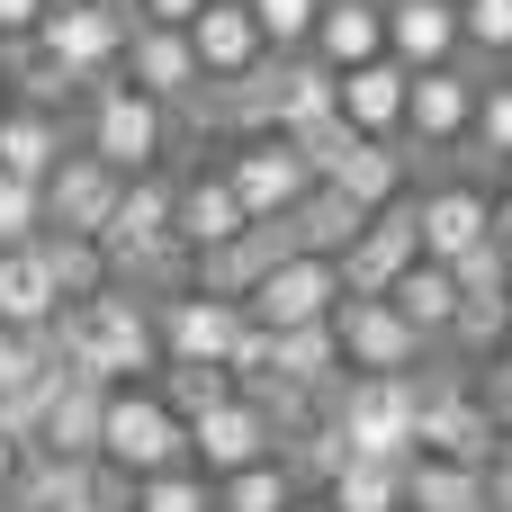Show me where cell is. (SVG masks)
<instances>
[{
    "label": "cell",
    "mask_w": 512,
    "mask_h": 512,
    "mask_svg": "<svg viewBox=\"0 0 512 512\" xmlns=\"http://www.w3.org/2000/svg\"><path fill=\"white\" fill-rule=\"evenodd\" d=\"M45 333H54L63 369H72V378H99V387H153V369H162L153 297H135V288H117V279H108L90 306H63Z\"/></svg>",
    "instance_id": "obj_1"
},
{
    "label": "cell",
    "mask_w": 512,
    "mask_h": 512,
    "mask_svg": "<svg viewBox=\"0 0 512 512\" xmlns=\"http://www.w3.org/2000/svg\"><path fill=\"white\" fill-rule=\"evenodd\" d=\"M162 144H171V108H162V99H144V90L117 81V72L81 90V153H99L117 180L162 171Z\"/></svg>",
    "instance_id": "obj_2"
},
{
    "label": "cell",
    "mask_w": 512,
    "mask_h": 512,
    "mask_svg": "<svg viewBox=\"0 0 512 512\" xmlns=\"http://www.w3.org/2000/svg\"><path fill=\"white\" fill-rule=\"evenodd\" d=\"M324 414L342 423L351 459H369V468H414V414H423V369H405V378H342Z\"/></svg>",
    "instance_id": "obj_3"
},
{
    "label": "cell",
    "mask_w": 512,
    "mask_h": 512,
    "mask_svg": "<svg viewBox=\"0 0 512 512\" xmlns=\"http://www.w3.org/2000/svg\"><path fill=\"white\" fill-rule=\"evenodd\" d=\"M99 459H108V468H126V477L189 468V423H180L153 387H108V414H99Z\"/></svg>",
    "instance_id": "obj_4"
},
{
    "label": "cell",
    "mask_w": 512,
    "mask_h": 512,
    "mask_svg": "<svg viewBox=\"0 0 512 512\" xmlns=\"http://www.w3.org/2000/svg\"><path fill=\"white\" fill-rule=\"evenodd\" d=\"M495 450H504V432H495L486 396H477L468 378H432V369H423V414H414V459H459V468H486Z\"/></svg>",
    "instance_id": "obj_5"
},
{
    "label": "cell",
    "mask_w": 512,
    "mask_h": 512,
    "mask_svg": "<svg viewBox=\"0 0 512 512\" xmlns=\"http://www.w3.org/2000/svg\"><path fill=\"white\" fill-rule=\"evenodd\" d=\"M333 342H342V369L351 378H405L432 360V342L387 306V297H342L333 306Z\"/></svg>",
    "instance_id": "obj_6"
},
{
    "label": "cell",
    "mask_w": 512,
    "mask_h": 512,
    "mask_svg": "<svg viewBox=\"0 0 512 512\" xmlns=\"http://www.w3.org/2000/svg\"><path fill=\"white\" fill-rule=\"evenodd\" d=\"M126 27L135 18H117V9H99V0H45V18H36V45L90 90V81H108L117 72V54H126Z\"/></svg>",
    "instance_id": "obj_7"
},
{
    "label": "cell",
    "mask_w": 512,
    "mask_h": 512,
    "mask_svg": "<svg viewBox=\"0 0 512 512\" xmlns=\"http://www.w3.org/2000/svg\"><path fill=\"white\" fill-rule=\"evenodd\" d=\"M225 189L243 198V216L261 225V216H288L306 189H315V171L297 162V144L288 135H243L234 153H225Z\"/></svg>",
    "instance_id": "obj_8"
},
{
    "label": "cell",
    "mask_w": 512,
    "mask_h": 512,
    "mask_svg": "<svg viewBox=\"0 0 512 512\" xmlns=\"http://www.w3.org/2000/svg\"><path fill=\"white\" fill-rule=\"evenodd\" d=\"M333 306H342V270L333 261H315V252H288L252 297H243V315L261 324V333H288V324H333Z\"/></svg>",
    "instance_id": "obj_9"
},
{
    "label": "cell",
    "mask_w": 512,
    "mask_h": 512,
    "mask_svg": "<svg viewBox=\"0 0 512 512\" xmlns=\"http://www.w3.org/2000/svg\"><path fill=\"white\" fill-rule=\"evenodd\" d=\"M243 306H225V297H198V288H171V297H153V342H162V360H234V342H243Z\"/></svg>",
    "instance_id": "obj_10"
},
{
    "label": "cell",
    "mask_w": 512,
    "mask_h": 512,
    "mask_svg": "<svg viewBox=\"0 0 512 512\" xmlns=\"http://www.w3.org/2000/svg\"><path fill=\"white\" fill-rule=\"evenodd\" d=\"M477 90H486V81H477L468 63H432V72H414V81H405V144H423V153L468 144Z\"/></svg>",
    "instance_id": "obj_11"
},
{
    "label": "cell",
    "mask_w": 512,
    "mask_h": 512,
    "mask_svg": "<svg viewBox=\"0 0 512 512\" xmlns=\"http://www.w3.org/2000/svg\"><path fill=\"white\" fill-rule=\"evenodd\" d=\"M423 261V234H414V198H396V207H378L369 225H360V243L333 261L342 270V297H387L405 270Z\"/></svg>",
    "instance_id": "obj_12"
},
{
    "label": "cell",
    "mask_w": 512,
    "mask_h": 512,
    "mask_svg": "<svg viewBox=\"0 0 512 512\" xmlns=\"http://www.w3.org/2000/svg\"><path fill=\"white\" fill-rule=\"evenodd\" d=\"M117 81H135L144 99H162V108H189L207 81H198V54H189V27H153V18H135L126 27V54H117Z\"/></svg>",
    "instance_id": "obj_13"
},
{
    "label": "cell",
    "mask_w": 512,
    "mask_h": 512,
    "mask_svg": "<svg viewBox=\"0 0 512 512\" xmlns=\"http://www.w3.org/2000/svg\"><path fill=\"white\" fill-rule=\"evenodd\" d=\"M405 63L396 54H369V63H351V72H333V108H342V126L351 135H378V144H405Z\"/></svg>",
    "instance_id": "obj_14"
},
{
    "label": "cell",
    "mask_w": 512,
    "mask_h": 512,
    "mask_svg": "<svg viewBox=\"0 0 512 512\" xmlns=\"http://www.w3.org/2000/svg\"><path fill=\"white\" fill-rule=\"evenodd\" d=\"M117 189H126V180H117L99 153H81V144H72V153L45 171V234H90V243H99V225H108Z\"/></svg>",
    "instance_id": "obj_15"
},
{
    "label": "cell",
    "mask_w": 512,
    "mask_h": 512,
    "mask_svg": "<svg viewBox=\"0 0 512 512\" xmlns=\"http://www.w3.org/2000/svg\"><path fill=\"white\" fill-rule=\"evenodd\" d=\"M414 234H423V261H459V252L495 243V198L477 180H441L414 198Z\"/></svg>",
    "instance_id": "obj_16"
},
{
    "label": "cell",
    "mask_w": 512,
    "mask_h": 512,
    "mask_svg": "<svg viewBox=\"0 0 512 512\" xmlns=\"http://www.w3.org/2000/svg\"><path fill=\"white\" fill-rule=\"evenodd\" d=\"M252 459H279V441H270V423H261L243 396H225L216 414L189 423V468H198V477H234V468H252Z\"/></svg>",
    "instance_id": "obj_17"
},
{
    "label": "cell",
    "mask_w": 512,
    "mask_h": 512,
    "mask_svg": "<svg viewBox=\"0 0 512 512\" xmlns=\"http://www.w3.org/2000/svg\"><path fill=\"white\" fill-rule=\"evenodd\" d=\"M189 54H198V81H243V72L270 63V45H261V27H252L243 0H207L189 18Z\"/></svg>",
    "instance_id": "obj_18"
},
{
    "label": "cell",
    "mask_w": 512,
    "mask_h": 512,
    "mask_svg": "<svg viewBox=\"0 0 512 512\" xmlns=\"http://www.w3.org/2000/svg\"><path fill=\"white\" fill-rule=\"evenodd\" d=\"M387 54H396L405 72L468 63V54H459V0H387Z\"/></svg>",
    "instance_id": "obj_19"
},
{
    "label": "cell",
    "mask_w": 512,
    "mask_h": 512,
    "mask_svg": "<svg viewBox=\"0 0 512 512\" xmlns=\"http://www.w3.org/2000/svg\"><path fill=\"white\" fill-rule=\"evenodd\" d=\"M252 216H243V198L225 189V171H189L180 180V198H171V234H180V252H216V243H234Z\"/></svg>",
    "instance_id": "obj_20"
},
{
    "label": "cell",
    "mask_w": 512,
    "mask_h": 512,
    "mask_svg": "<svg viewBox=\"0 0 512 512\" xmlns=\"http://www.w3.org/2000/svg\"><path fill=\"white\" fill-rule=\"evenodd\" d=\"M306 54H315L324 72H351V63L387 54V0H324V9H315Z\"/></svg>",
    "instance_id": "obj_21"
},
{
    "label": "cell",
    "mask_w": 512,
    "mask_h": 512,
    "mask_svg": "<svg viewBox=\"0 0 512 512\" xmlns=\"http://www.w3.org/2000/svg\"><path fill=\"white\" fill-rule=\"evenodd\" d=\"M324 189H342L360 216H378V207H396V198H414L405 189V144H378V135H360L333 171H324Z\"/></svg>",
    "instance_id": "obj_22"
},
{
    "label": "cell",
    "mask_w": 512,
    "mask_h": 512,
    "mask_svg": "<svg viewBox=\"0 0 512 512\" xmlns=\"http://www.w3.org/2000/svg\"><path fill=\"white\" fill-rule=\"evenodd\" d=\"M99 414H108V387L99 378H63L45 423H36V450L45 459H99Z\"/></svg>",
    "instance_id": "obj_23"
},
{
    "label": "cell",
    "mask_w": 512,
    "mask_h": 512,
    "mask_svg": "<svg viewBox=\"0 0 512 512\" xmlns=\"http://www.w3.org/2000/svg\"><path fill=\"white\" fill-rule=\"evenodd\" d=\"M0 72H9V108H45V117H72V108H81V81H72L36 36H9V45H0Z\"/></svg>",
    "instance_id": "obj_24"
},
{
    "label": "cell",
    "mask_w": 512,
    "mask_h": 512,
    "mask_svg": "<svg viewBox=\"0 0 512 512\" xmlns=\"http://www.w3.org/2000/svg\"><path fill=\"white\" fill-rule=\"evenodd\" d=\"M72 153V135H63V117H45V108H0V171L9 180H36L45 189V171Z\"/></svg>",
    "instance_id": "obj_25"
},
{
    "label": "cell",
    "mask_w": 512,
    "mask_h": 512,
    "mask_svg": "<svg viewBox=\"0 0 512 512\" xmlns=\"http://www.w3.org/2000/svg\"><path fill=\"white\" fill-rule=\"evenodd\" d=\"M360 225H369V216H360L342 189H324V180L288 207V234H297V252H315V261H342V252L360 243Z\"/></svg>",
    "instance_id": "obj_26"
},
{
    "label": "cell",
    "mask_w": 512,
    "mask_h": 512,
    "mask_svg": "<svg viewBox=\"0 0 512 512\" xmlns=\"http://www.w3.org/2000/svg\"><path fill=\"white\" fill-rule=\"evenodd\" d=\"M54 315H63V297H54V279H45L36 243L0 252V324H9V333H45Z\"/></svg>",
    "instance_id": "obj_27"
},
{
    "label": "cell",
    "mask_w": 512,
    "mask_h": 512,
    "mask_svg": "<svg viewBox=\"0 0 512 512\" xmlns=\"http://www.w3.org/2000/svg\"><path fill=\"white\" fill-rule=\"evenodd\" d=\"M387 306H396V315H405V324L441 351V333H450V315H459V279H450L441 261H414V270L387 288Z\"/></svg>",
    "instance_id": "obj_28"
},
{
    "label": "cell",
    "mask_w": 512,
    "mask_h": 512,
    "mask_svg": "<svg viewBox=\"0 0 512 512\" xmlns=\"http://www.w3.org/2000/svg\"><path fill=\"white\" fill-rule=\"evenodd\" d=\"M36 261H45V279H54L63 306H90V297L108 288V252H99L90 234H36Z\"/></svg>",
    "instance_id": "obj_29"
},
{
    "label": "cell",
    "mask_w": 512,
    "mask_h": 512,
    "mask_svg": "<svg viewBox=\"0 0 512 512\" xmlns=\"http://www.w3.org/2000/svg\"><path fill=\"white\" fill-rule=\"evenodd\" d=\"M405 512H486V468L414 459V468H405Z\"/></svg>",
    "instance_id": "obj_30"
},
{
    "label": "cell",
    "mask_w": 512,
    "mask_h": 512,
    "mask_svg": "<svg viewBox=\"0 0 512 512\" xmlns=\"http://www.w3.org/2000/svg\"><path fill=\"white\" fill-rule=\"evenodd\" d=\"M270 81H279V135L333 117V72H324L315 54H270Z\"/></svg>",
    "instance_id": "obj_31"
},
{
    "label": "cell",
    "mask_w": 512,
    "mask_h": 512,
    "mask_svg": "<svg viewBox=\"0 0 512 512\" xmlns=\"http://www.w3.org/2000/svg\"><path fill=\"white\" fill-rule=\"evenodd\" d=\"M153 396H162L180 423H198V414H216V405L234 396V378H225L216 360H162V369H153Z\"/></svg>",
    "instance_id": "obj_32"
},
{
    "label": "cell",
    "mask_w": 512,
    "mask_h": 512,
    "mask_svg": "<svg viewBox=\"0 0 512 512\" xmlns=\"http://www.w3.org/2000/svg\"><path fill=\"white\" fill-rule=\"evenodd\" d=\"M207 486H216V512H288L297 504V477H288L279 459H252V468L207 477Z\"/></svg>",
    "instance_id": "obj_33"
},
{
    "label": "cell",
    "mask_w": 512,
    "mask_h": 512,
    "mask_svg": "<svg viewBox=\"0 0 512 512\" xmlns=\"http://www.w3.org/2000/svg\"><path fill=\"white\" fill-rule=\"evenodd\" d=\"M324 504H333V512H405V468H369V459H351V468L324 486Z\"/></svg>",
    "instance_id": "obj_34"
},
{
    "label": "cell",
    "mask_w": 512,
    "mask_h": 512,
    "mask_svg": "<svg viewBox=\"0 0 512 512\" xmlns=\"http://www.w3.org/2000/svg\"><path fill=\"white\" fill-rule=\"evenodd\" d=\"M468 153L486 171H512V72L477 90V117H468Z\"/></svg>",
    "instance_id": "obj_35"
},
{
    "label": "cell",
    "mask_w": 512,
    "mask_h": 512,
    "mask_svg": "<svg viewBox=\"0 0 512 512\" xmlns=\"http://www.w3.org/2000/svg\"><path fill=\"white\" fill-rule=\"evenodd\" d=\"M504 333H512V297H459V315H450V333H441V342H450V351H486V360H495V351H504Z\"/></svg>",
    "instance_id": "obj_36"
},
{
    "label": "cell",
    "mask_w": 512,
    "mask_h": 512,
    "mask_svg": "<svg viewBox=\"0 0 512 512\" xmlns=\"http://www.w3.org/2000/svg\"><path fill=\"white\" fill-rule=\"evenodd\" d=\"M459 54L468 63H504L512 54V0H459Z\"/></svg>",
    "instance_id": "obj_37"
},
{
    "label": "cell",
    "mask_w": 512,
    "mask_h": 512,
    "mask_svg": "<svg viewBox=\"0 0 512 512\" xmlns=\"http://www.w3.org/2000/svg\"><path fill=\"white\" fill-rule=\"evenodd\" d=\"M252 9V27H261V45L270 54H306V36H315V9L324 0H243Z\"/></svg>",
    "instance_id": "obj_38"
},
{
    "label": "cell",
    "mask_w": 512,
    "mask_h": 512,
    "mask_svg": "<svg viewBox=\"0 0 512 512\" xmlns=\"http://www.w3.org/2000/svg\"><path fill=\"white\" fill-rule=\"evenodd\" d=\"M135 512H216V486L198 468H162V477H135Z\"/></svg>",
    "instance_id": "obj_39"
},
{
    "label": "cell",
    "mask_w": 512,
    "mask_h": 512,
    "mask_svg": "<svg viewBox=\"0 0 512 512\" xmlns=\"http://www.w3.org/2000/svg\"><path fill=\"white\" fill-rule=\"evenodd\" d=\"M36 234H45V189H36V180H9V171H0V252L36 243Z\"/></svg>",
    "instance_id": "obj_40"
},
{
    "label": "cell",
    "mask_w": 512,
    "mask_h": 512,
    "mask_svg": "<svg viewBox=\"0 0 512 512\" xmlns=\"http://www.w3.org/2000/svg\"><path fill=\"white\" fill-rule=\"evenodd\" d=\"M450 279H459V297H512V252L504 243H477V252H459V261H441Z\"/></svg>",
    "instance_id": "obj_41"
},
{
    "label": "cell",
    "mask_w": 512,
    "mask_h": 512,
    "mask_svg": "<svg viewBox=\"0 0 512 512\" xmlns=\"http://www.w3.org/2000/svg\"><path fill=\"white\" fill-rule=\"evenodd\" d=\"M288 144H297V162H306V171L324 180V171H333V162H342V153H351L360 135H351V126H342V108H333V117H315V126H297Z\"/></svg>",
    "instance_id": "obj_42"
},
{
    "label": "cell",
    "mask_w": 512,
    "mask_h": 512,
    "mask_svg": "<svg viewBox=\"0 0 512 512\" xmlns=\"http://www.w3.org/2000/svg\"><path fill=\"white\" fill-rule=\"evenodd\" d=\"M72 512H135V477H126V468H108V459H90V468H81Z\"/></svg>",
    "instance_id": "obj_43"
},
{
    "label": "cell",
    "mask_w": 512,
    "mask_h": 512,
    "mask_svg": "<svg viewBox=\"0 0 512 512\" xmlns=\"http://www.w3.org/2000/svg\"><path fill=\"white\" fill-rule=\"evenodd\" d=\"M486 414H495V432L512 441V333H504V351H495V387H486Z\"/></svg>",
    "instance_id": "obj_44"
},
{
    "label": "cell",
    "mask_w": 512,
    "mask_h": 512,
    "mask_svg": "<svg viewBox=\"0 0 512 512\" xmlns=\"http://www.w3.org/2000/svg\"><path fill=\"white\" fill-rule=\"evenodd\" d=\"M36 18H45V0H0V45L9 36H36Z\"/></svg>",
    "instance_id": "obj_45"
},
{
    "label": "cell",
    "mask_w": 512,
    "mask_h": 512,
    "mask_svg": "<svg viewBox=\"0 0 512 512\" xmlns=\"http://www.w3.org/2000/svg\"><path fill=\"white\" fill-rule=\"evenodd\" d=\"M198 9H207V0H144V9H135V18H153V27H189V18H198Z\"/></svg>",
    "instance_id": "obj_46"
},
{
    "label": "cell",
    "mask_w": 512,
    "mask_h": 512,
    "mask_svg": "<svg viewBox=\"0 0 512 512\" xmlns=\"http://www.w3.org/2000/svg\"><path fill=\"white\" fill-rule=\"evenodd\" d=\"M18 459H27V450H18V441H9V432H0V495H9V486H18Z\"/></svg>",
    "instance_id": "obj_47"
},
{
    "label": "cell",
    "mask_w": 512,
    "mask_h": 512,
    "mask_svg": "<svg viewBox=\"0 0 512 512\" xmlns=\"http://www.w3.org/2000/svg\"><path fill=\"white\" fill-rule=\"evenodd\" d=\"M495 243L512 252V171H504V198H495Z\"/></svg>",
    "instance_id": "obj_48"
},
{
    "label": "cell",
    "mask_w": 512,
    "mask_h": 512,
    "mask_svg": "<svg viewBox=\"0 0 512 512\" xmlns=\"http://www.w3.org/2000/svg\"><path fill=\"white\" fill-rule=\"evenodd\" d=\"M288 512H333V504H324V495H297V504H288Z\"/></svg>",
    "instance_id": "obj_49"
},
{
    "label": "cell",
    "mask_w": 512,
    "mask_h": 512,
    "mask_svg": "<svg viewBox=\"0 0 512 512\" xmlns=\"http://www.w3.org/2000/svg\"><path fill=\"white\" fill-rule=\"evenodd\" d=\"M99 9H117V18H135V9H144V0H99Z\"/></svg>",
    "instance_id": "obj_50"
}]
</instances>
